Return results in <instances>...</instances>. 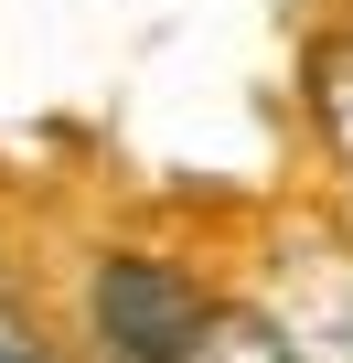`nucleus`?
<instances>
[{"label":"nucleus","instance_id":"obj_1","mask_svg":"<svg viewBox=\"0 0 353 363\" xmlns=\"http://www.w3.org/2000/svg\"><path fill=\"white\" fill-rule=\"evenodd\" d=\"M193 320H204V299L171 278V267H150V257H118L97 278V331L118 342V363H171Z\"/></svg>","mask_w":353,"mask_h":363},{"label":"nucleus","instance_id":"obj_2","mask_svg":"<svg viewBox=\"0 0 353 363\" xmlns=\"http://www.w3.org/2000/svg\"><path fill=\"white\" fill-rule=\"evenodd\" d=\"M268 331L289 342V363H353V257L332 246H300L278 267V310Z\"/></svg>","mask_w":353,"mask_h":363},{"label":"nucleus","instance_id":"obj_3","mask_svg":"<svg viewBox=\"0 0 353 363\" xmlns=\"http://www.w3.org/2000/svg\"><path fill=\"white\" fill-rule=\"evenodd\" d=\"M171 363H289V342L268 331V320H225V310H204L193 331H183V352Z\"/></svg>","mask_w":353,"mask_h":363},{"label":"nucleus","instance_id":"obj_4","mask_svg":"<svg viewBox=\"0 0 353 363\" xmlns=\"http://www.w3.org/2000/svg\"><path fill=\"white\" fill-rule=\"evenodd\" d=\"M310 96H321V128H332V150L353 160V43L310 65Z\"/></svg>","mask_w":353,"mask_h":363},{"label":"nucleus","instance_id":"obj_5","mask_svg":"<svg viewBox=\"0 0 353 363\" xmlns=\"http://www.w3.org/2000/svg\"><path fill=\"white\" fill-rule=\"evenodd\" d=\"M0 363H54V352H43V342H33V331L11 320V310H0Z\"/></svg>","mask_w":353,"mask_h":363}]
</instances>
